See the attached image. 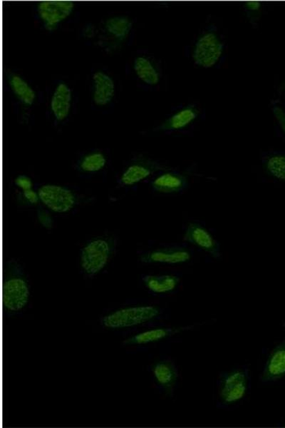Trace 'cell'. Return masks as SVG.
I'll return each instance as SVG.
<instances>
[{
	"mask_svg": "<svg viewBox=\"0 0 285 428\" xmlns=\"http://www.w3.org/2000/svg\"><path fill=\"white\" fill-rule=\"evenodd\" d=\"M31 289L20 266L11 263L7 268L3 283V306L9 313H17L28 304Z\"/></svg>",
	"mask_w": 285,
	"mask_h": 428,
	"instance_id": "obj_1",
	"label": "cell"
},
{
	"mask_svg": "<svg viewBox=\"0 0 285 428\" xmlns=\"http://www.w3.org/2000/svg\"><path fill=\"white\" fill-rule=\"evenodd\" d=\"M161 310L153 306H138L112 312L101 319L103 327L110 329H122L144 324L157 318Z\"/></svg>",
	"mask_w": 285,
	"mask_h": 428,
	"instance_id": "obj_2",
	"label": "cell"
},
{
	"mask_svg": "<svg viewBox=\"0 0 285 428\" xmlns=\"http://www.w3.org/2000/svg\"><path fill=\"white\" fill-rule=\"evenodd\" d=\"M113 252L110 240L96 238L90 240L82 250L80 264L85 274L94 277L107 265Z\"/></svg>",
	"mask_w": 285,
	"mask_h": 428,
	"instance_id": "obj_3",
	"label": "cell"
},
{
	"mask_svg": "<svg viewBox=\"0 0 285 428\" xmlns=\"http://www.w3.org/2000/svg\"><path fill=\"white\" fill-rule=\"evenodd\" d=\"M37 192L42 203L49 209L55 213H67L76 204L74 194L62 186L55 184L44 185L40 187Z\"/></svg>",
	"mask_w": 285,
	"mask_h": 428,
	"instance_id": "obj_4",
	"label": "cell"
},
{
	"mask_svg": "<svg viewBox=\"0 0 285 428\" xmlns=\"http://www.w3.org/2000/svg\"><path fill=\"white\" fill-rule=\"evenodd\" d=\"M223 44L214 33L203 35L196 44L193 59L195 63L204 68H211L220 60Z\"/></svg>",
	"mask_w": 285,
	"mask_h": 428,
	"instance_id": "obj_5",
	"label": "cell"
},
{
	"mask_svg": "<svg viewBox=\"0 0 285 428\" xmlns=\"http://www.w3.org/2000/svg\"><path fill=\"white\" fill-rule=\"evenodd\" d=\"M74 3L71 1H42L37 6V13L44 28L53 32L58 25L73 13Z\"/></svg>",
	"mask_w": 285,
	"mask_h": 428,
	"instance_id": "obj_6",
	"label": "cell"
},
{
	"mask_svg": "<svg viewBox=\"0 0 285 428\" xmlns=\"http://www.w3.org/2000/svg\"><path fill=\"white\" fill-rule=\"evenodd\" d=\"M248 388V378L245 371L238 370L227 374L220 389L223 403L230 405L239 402L245 396Z\"/></svg>",
	"mask_w": 285,
	"mask_h": 428,
	"instance_id": "obj_7",
	"label": "cell"
},
{
	"mask_svg": "<svg viewBox=\"0 0 285 428\" xmlns=\"http://www.w3.org/2000/svg\"><path fill=\"white\" fill-rule=\"evenodd\" d=\"M184 240L215 258L221 257V248L218 242L209 231L200 224L190 223L186 229Z\"/></svg>",
	"mask_w": 285,
	"mask_h": 428,
	"instance_id": "obj_8",
	"label": "cell"
},
{
	"mask_svg": "<svg viewBox=\"0 0 285 428\" xmlns=\"http://www.w3.org/2000/svg\"><path fill=\"white\" fill-rule=\"evenodd\" d=\"M191 254L184 247H169L150 252L143 255L141 260L146 263L180 264L189 262Z\"/></svg>",
	"mask_w": 285,
	"mask_h": 428,
	"instance_id": "obj_9",
	"label": "cell"
},
{
	"mask_svg": "<svg viewBox=\"0 0 285 428\" xmlns=\"http://www.w3.org/2000/svg\"><path fill=\"white\" fill-rule=\"evenodd\" d=\"M285 377V339L280 343L270 355L261 381L264 383L273 382Z\"/></svg>",
	"mask_w": 285,
	"mask_h": 428,
	"instance_id": "obj_10",
	"label": "cell"
},
{
	"mask_svg": "<svg viewBox=\"0 0 285 428\" xmlns=\"http://www.w3.org/2000/svg\"><path fill=\"white\" fill-rule=\"evenodd\" d=\"M93 100L97 106H106L113 99L115 84L113 79L105 72L98 71L93 75Z\"/></svg>",
	"mask_w": 285,
	"mask_h": 428,
	"instance_id": "obj_11",
	"label": "cell"
},
{
	"mask_svg": "<svg viewBox=\"0 0 285 428\" xmlns=\"http://www.w3.org/2000/svg\"><path fill=\"white\" fill-rule=\"evenodd\" d=\"M72 92L65 83H60L51 99V110L59 122L65 120L70 113Z\"/></svg>",
	"mask_w": 285,
	"mask_h": 428,
	"instance_id": "obj_12",
	"label": "cell"
},
{
	"mask_svg": "<svg viewBox=\"0 0 285 428\" xmlns=\"http://www.w3.org/2000/svg\"><path fill=\"white\" fill-rule=\"evenodd\" d=\"M188 178L180 174L164 173L152 182L153 189L162 194H173L182 191L188 186Z\"/></svg>",
	"mask_w": 285,
	"mask_h": 428,
	"instance_id": "obj_13",
	"label": "cell"
},
{
	"mask_svg": "<svg viewBox=\"0 0 285 428\" xmlns=\"http://www.w3.org/2000/svg\"><path fill=\"white\" fill-rule=\"evenodd\" d=\"M163 167L150 162H141L129 166L123 173L121 181L126 186H134L145 180L154 172L163 170Z\"/></svg>",
	"mask_w": 285,
	"mask_h": 428,
	"instance_id": "obj_14",
	"label": "cell"
},
{
	"mask_svg": "<svg viewBox=\"0 0 285 428\" xmlns=\"http://www.w3.org/2000/svg\"><path fill=\"white\" fill-rule=\"evenodd\" d=\"M152 372L158 384L168 393H172L178 379L174 364L169 361L158 362L153 365Z\"/></svg>",
	"mask_w": 285,
	"mask_h": 428,
	"instance_id": "obj_15",
	"label": "cell"
},
{
	"mask_svg": "<svg viewBox=\"0 0 285 428\" xmlns=\"http://www.w3.org/2000/svg\"><path fill=\"white\" fill-rule=\"evenodd\" d=\"M189 328L157 329L137 334L123 341L126 345H145L157 342L175 334L187 330Z\"/></svg>",
	"mask_w": 285,
	"mask_h": 428,
	"instance_id": "obj_16",
	"label": "cell"
},
{
	"mask_svg": "<svg viewBox=\"0 0 285 428\" xmlns=\"http://www.w3.org/2000/svg\"><path fill=\"white\" fill-rule=\"evenodd\" d=\"M199 112L193 105H189L167 120L159 127L162 131L182 129L190 124L198 116Z\"/></svg>",
	"mask_w": 285,
	"mask_h": 428,
	"instance_id": "obj_17",
	"label": "cell"
},
{
	"mask_svg": "<svg viewBox=\"0 0 285 428\" xmlns=\"http://www.w3.org/2000/svg\"><path fill=\"white\" fill-rule=\"evenodd\" d=\"M146 288L155 293H166L174 290L180 283V279L173 275H148L143 278Z\"/></svg>",
	"mask_w": 285,
	"mask_h": 428,
	"instance_id": "obj_18",
	"label": "cell"
},
{
	"mask_svg": "<svg viewBox=\"0 0 285 428\" xmlns=\"http://www.w3.org/2000/svg\"><path fill=\"white\" fill-rule=\"evenodd\" d=\"M133 28L132 21L127 17H114L105 22V30L110 36L118 41H124Z\"/></svg>",
	"mask_w": 285,
	"mask_h": 428,
	"instance_id": "obj_19",
	"label": "cell"
},
{
	"mask_svg": "<svg viewBox=\"0 0 285 428\" xmlns=\"http://www.w3.org/2000/svg\"><path fill=\"white\" fill-rule=\"evenodd\" d=\"M10 86L19 101L25 105L31 106L36 99L35 90L21 76L12 74L9 79Z\"/></svg>",
	"mask_w": 285,
	"mask_h": 428,
	"instance_id": "obj_20",
	"label": "cell"
},
{
	"mask_svg": "<svg viewBox=\"0 0 285 428\" xmlns=\"http://www.w3.org/2000/svg\"><path fill=\"white\" fill-rule=\"evenodd\" d=\"M135 71L138 77L148 85H157L159 83L160 76L149 60L139 57L135 61Z\"/></svg>",
	"mask_w": 285,
	"mask_h": 428,
	"instance_id": "obj_21",
	"label": "cell"
},
{
	"mask_svg": "<svg viewBox=\"0 0 285 428\" xmlns=\"http://www.w3.org/2000/svg\"><path fill=\"white\" fill-rule=\"evenodd\" d=\"M107 163V160L105 154L101 152H93L83 158L80 168L85 172H97L105 168Z\"/></svg>",
	"mask_w": 285,
	"mask_h": 428,
	"instance_id": "obj_22",
	"label": "cell"
},
{
	"mask_svg": "<svg viewBox=\"0 0 285 428\" xmlns=\"http://www.w3.org/2000/svg\"><path fill=\"white\" fill-rule=\"evenodd\" d=\"M265 170L270 176L285 181V156L276 155L268 158Z\"/></svg>",
	"mask_w": 285,
	"mask_h": 428,
	"instance_id": "obj_23",
	"label": "cell"
},
{
	"mask_svg": "<svg viewBox=\"0 0 285 428\" xmlns=\"http://www.w3.org/2000/svg\"><path fill=\"white\" fill-rule=\"evenodd\" d=\"M15 185L23 191L33 190V183L31 178L25 175H19L15 180Z\"/></svg>",
	"mask_w": 285,
	"mask_h": 428,
	"instance_id": "obj_24",
	"label": "cell"
},
{
	"mask_svg": "<svg viewBox=\"0 0 285 428\" xmlns=\"http://www.w3.org/2000/svg\"><path fill=\"white\" fill-rule=\"evenodd\" d=\"M38 220L42 227L46 229H51L53 226V218L44 210L38 211Z\"/></svg>",
	"mask_w": 285,
	"mask_h": 428,
	"instance_id": "obj_25",
	"label": "cell"
},
{
	"mask_svg": "<svg viewBox=\"0 0 285 428\" xmlns=\"http://www.w3.org/2000/svg\"><path fill=\"white\" fill-rule=\"evenodd\" d=\"M22 197L26 202L31 205H36L40 201L38 192L33 190L23 191Z\"/></svg>",
	"mask_w": 285,
	"mask_h": 428,
	"instance_id": "obj_26",
	"label": "cell"
},
{
	"mask_svg": "<svg viewBox=\"0 0 285 428\" xmlns=\"http://www.w3.org/2000/svg\"><path fill=\"white\" fill-rule=\"evenodd\" d=\"M273 112L275 117L279 122L281 126L282 130L285 133V113L280 107L277 106H275L273 109Z\"/></svg>",
	"mask_w": 285,
	"mask_h": 428,
	"instance_id": "obj_27",
	"label": "cell"
},
{
	"mask_svg": "<svg viewBox=\"0 0 285 428\" xmlns=\"http://www.w3.org/2000/svg\"><path fill=\"white\" fill-rule=\"evenodd\" d=\"M245 7L251 11H257L261 9V3L256 1H248L245 3Z\"/></svg>",
	"mask_w": 285,
	"mask_h": 428,
	"instance_id": "obj_28",
	"label": "cell"
},
{
	"mask_svg": "<svg viewBox=\"0 0 285 428\" xmlns=\"http://www.w3.org/2000/svg\"><path fill=\"white\" fill-rule=\"evenodd\" d=\"M279 91H285V81L282 83L279 88Z\"/></svg>",
	"mask_w": 285,
	"mask_h": 428,
	"instance_id": "obj_29",
	"label": "cell"
}]
</instances>
